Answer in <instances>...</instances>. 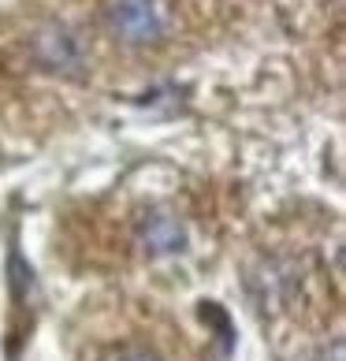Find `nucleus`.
<instances>
[{
	"label": "nucleus",
	"instance_id": "obj_1",
	"mask_svg": "<svg viewBox=\"0 0 346 361\" xmlns=\"http://www.w3.org/2000/svg\"><path fill=\"white\" fill-rule=\"evenodd\" d=\"M104 26L119 45H156L168 34V4L164 0H112L104 8Z\"/></svg>",
	"mask_w": 346,
	"mask_h": 361
},
{
	"label": "nucleus",
	"instance_id": "obj_2",
	"mask_svg": "<svg viewBox=\"0 0 346 361\" xmlns=\"http://www.w3.org/2000/svg\"><path fill=\"white\" fill-rule=\"evenodd\" d=\"M142 246L149 253H179L186 246V231L175 216L153 212V216L142 220Z\"/></svg>",
	"mask_w": 346,
	"mask_h": 361
},
{
	"label": "nucleus",
	"instance_id": "obj_4",
	"mask_svg": "<svg viewBox=\"0 0 346 361\" xmlns=\"http://www.w3.org/2000/svg\"><path fill=\"white\" fill-rule=\"evenodd\" d=\"M112 361H161V357H156V354H149V350H138V346H135V350H123V354H116Z\"/></svg>",
	"mask_w": 346,
	"mask_h": 361
},
{
	"label": "nucleus",
	"instance_id": "obj_3",
	"mask_svg": "<svg viewBox=\"0 0 346 361\" xmlns=\"http://www.w3.org/2000/svg\"><path fill=\"white\" fill-rule=\"evenodd\" d=\"M37 56L49 68H71V63H78V49L63 30H49L37 37Z\"/></svg>",
	"mask_w": 346,
	"mask_h": 361
}]
</instances>
